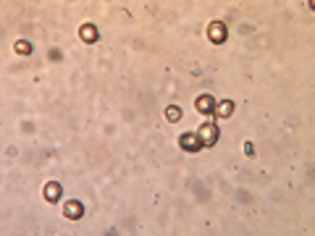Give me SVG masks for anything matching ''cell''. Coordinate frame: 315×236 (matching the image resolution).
<instances>
[{"instance_id":"3","label":"cell","mask_w":315,"mask_h":236,"mask_svg":"<svg viewBox=\"0 0 315 236\" xmlns=\"http://www.w3.org/2000/svg\"><path fill=\"white\" fill-rule=\"evenodd\" d=\"M210 105H213V102H210V100H208V97H202V100H200V110H208V108H210Z\"/></svg>"},{"instance_id":"1","label":"cell","mask_w":315,"mask_h":236,"mask_svg":"<svg viewBox=\"0 0 315 236\" xmlns=\"http://www.w3.org/2000/svg\"><path fill=\"white\" fill-rule=\"evenodd\" d=\"M47 197H50V200L58 197V186H55V184H50V186H47Z\"/></svg>"},{"instance_id":"2","label":"cell","mask_w":315,"mask_h":236,"mask_svg":"<svg viewBox=\"0 0 315 236\" xmlns=\"http://www.w3.org/2000/svg\"><path fill=\"white\" fill-rule=\"evenodd\" d=\"M68 215H71V218L79 215V205H68Z\"/></svg>"}]
</instances>
